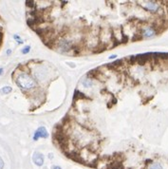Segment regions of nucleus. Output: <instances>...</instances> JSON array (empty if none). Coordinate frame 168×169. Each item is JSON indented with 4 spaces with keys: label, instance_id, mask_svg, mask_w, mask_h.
I'll list each match as a JSON object with an SVG mask.
<instances>
[{
    "label": "nucleus",
    "instance_id": "1",
    "mask_svg": "<svg viewBox=\"0 0 168 169\" xmlns=\"http://www.w3.org/2000/svg\"><path fill=\"white\" fill-rule=\"evenodd\" d=\"M16 84L23 89H30L35 87V81L27 73L20 74L16 79Z\"/></svg>",
    "mask_w": 168,
    "mask_h": 169
},
{
    "label": "nucleus",
    "instance_id": "2",
    "mask_svg": "<svg viewBox=\"0 0 168 169\" xmlns=\"http://www.w3.org/2000/svg\"><path fill=\"white\" fill-rule=\"evenodd\" d=\"M48 137V130L45 126H40L36 129V131L34 132V135H33V141H37L40 138H44L47 139Z\"/></svg>",
    "mask_w": 168,
    "mask_h": 169
},
{
    "label": "nucleus",
    "instance_id": "3",
    "mask_svg": "<svg viewBox=\"0 0 168 169\" xmlns=\"http://www.w3.org/2000/svg\"><path fill=\"white\" fill-rule=\"evenodd\" d=\"M141 5L144 9H145L146 11H149L151 13H155L159 10V4H157L156 2H153V1L142 2Z\"/></svg>",
    "mask_w": 168,
    "mask_h": 169
},
{
    "label": "nucleus",
    "instance_id": "4",
    "mask_svg": "<svg viewBox=\"0 0 168 169\" xmlns=\"http://www.w3.org/2000/svg\"><path fill=\"white\" fill-rule=\"evenodd\" d=\"M32 162L37 166H42L44 164V155L40 152H34L32 156Z\"/></svg>",
    "mask_w": 168,
    "mask_h": 169
},
{
    "label": "nucleus",
    "instance_id": "5",
    "mask_svg": "<svg viewBox=\"0 0 168 169\" xmlns=\"http://www.w3.org/2000/svg\"><path fill=\"white\" fill-rule=\"evenodd\" d=\"M142 36L145 37V38H150V37H153L156 35V30L153 27H145L142 29Z\"/></svg>",
    "mask_w": 168,
    "mask_h": 169
},
{
    "label": "nucleus",
    "instance_id": "6",
    "mask_svg": "<svg viewBox=\"0 0 168 169\" xmlns=\"http://www.w3.org/2000/svg\"><path fill=\"white\" fill-rule=\"evenodd\" d=\"M82 84H83V86L85 87V88H90V87H92V84H93V82H92V80L91 79H84L83 80V82H82Z\"/></svg>",
    "mask_w": 168,
    "mask_h": 169
},
{
    "label": "nucleus",
    "instance_id": "7",
    "mask_svg": "<svg viewBox=\"0 0 168 169\" xmlns=\"http://www.w3.org/2000/svg\"><path fill=\"white\" fill-rule=\"evenodd\" d=\"M147 169H163V168L159 163H153L148 166Z\"/></svg>",
    "mask_w": 168,
    "mask_h": 169
},
{
    "label": "nucleus",
    "instance_id": "8",
    "mask_svg": "<svg viewBox=\"0 0 168 169\" xmlns=\"http://www.w3.org/2000/svg\"><path fill=\"white\" fill-rule=\"evenodd\" d=\"M12 90H13V88L11 87L7 86V87H4L0 89V92H1L2 94H8V93H10V92H12Z\"/></svg>",
    "mask_w": 168,
    "mask_h": 169
},
{
    "label": "nucleus",
    "instance_id": "9",
    "mask_svg": "<svg viewBox=\"0 0 168 169\" xmlns=\"http://www.w3.org/2000/svg\"><path fill=\"white\" fill-rule=\"evenodd\" d=\"M30 46H26V47H25V48L21 50V52H22L23 54H28V53L30 52Z\"/></svg>",
    "mask_w": 168,
    "mask_h": 169
},
{
    "label": "nucleus",
    "instance_id": "10",
    "mask_svg": "<svg viewBox=\"0 0 168 169\" xmlns=\"http://www.w3.org/2000/svg\"><path fill=\"white\" fill-rule=\"evenodd\" d=\"M13 38H14L16 41H17V43H18V44H23V40L20 38V36H19V35L14 34V35H13Z\"/></svg>",
    "mask_w": 168,
    "mask_h": 169
},
{
    "label": "nucleus",
    "instance_id": "11",
    "mask_svg": "<svg viewBox=\"0 0 168 169\" xmlns=\"http://www.w3.org/2000/svg\"><path fill=\"white\" fill-rule=\"evenodd\" d=\"M3 168H4V160L0 157V169H3Z\"/></svg>",
    "mask_w": 168,
    "mask_h": 169
},
{
    "label": "nucleus",
    "instance_id": "12",
    "mask_svg": "<svg viewBox=\"0 0 168 169\" xmlns=\"http://www.w3.org/2000/svg\"><path fill=\"white\" fill-rule=\"evenodd\" d=\"M52 169H62V168H61V166H59V165H52Z\"/></svg>",
    "mask_w": 168,
    "mask_h": 169
},
{
    "label": "nucleus",
    "instance_id": "13",
    "mask_svg": "<svg viewBox=\"0 0 168 169\" xmlns=\"http://www.w3.org/2000/svg\"><path fill=\"white\" fill-rule=\"evenodd\" d=\"M116 57H117V55H116V54H114V55H110L108 58H109V59H115Z\"/></svg>",
    "mask_w": 168,
    "mask_h": 169
},
{
    "label": "nucleus",
    "instance_id": "14",
    "mask_svg": "<svg viewBox=\"0 0 168 169\" xmlns=\"http://www.w3.org/2000/svg\"><path fill=\"white\" fill-rule=\"evenodd\" d=\"M11 53H12V50H11V49H8V50H7V54L9 55V54H11Z\"/></svg>",
    "mask_w": 168,
    "mask_h": 169
},
{
    "label": "nucleus",
    "instance_id": "15",
    "mask_svg": "<svg viewBox=\"0 0 168 169\" xmlns=\"http://www.w3.org/2000/svg\"><path fill=\"white\" fill-rule=\"evenodd\" d=\"M3 71H4V70H3V69H0V75H1V74L3 73Z\"/></svg>",
    "mask_w": 168,
    "mask_h": 169
}]
</instances>
